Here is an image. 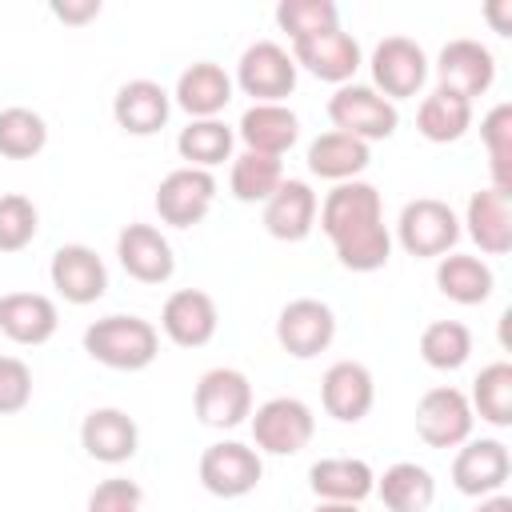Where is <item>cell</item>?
Masks as SVG:
<instances>
[{"instance_id":"6da1fadb","label":"cell","mask_w":512,"mask_h":512,"mask_svg":"<svg viewBox=\"0 0 512 512\" xmlns=\"http://www.w3.org/2000/svg\"><path fill=\"white\" fill-rule=\"evenodd\" d=\"M156 328L140 316H104L84 332V352L116 372H140L156 360Z\"/></svg>"},{"instance_id":"7a4b0ae2","label":"cell","mask_w":512,"mask_h":512,"mask_svg":"<svg viewBox=\"0 0 512 512\" xmlns=\"http://www.w3.org/2000/svg\"><path fill=\"white\" fill-rule=\"evenodd\" d=\"M460 240V220L444 200H412L400 212V244L408 256H444Z\"/></svg>"},{"instance_id":"3957f363","label":"cell","mask_w":512,"mask_h":512,"mask_svg":"<svg viewBox=\"0 0 512 512\" xmlns=\"http://www.w3.org/2000/svg\"><path fill=\"white\" fill-rule=\"evenodd\" d=\"M328 116H332V124H336V132H344V136H356V140H384V136H392L396 132V108H392V100H384V96H376L372 88H340L332 100H328Z\"/></svg>"},{"instance_id":"277c9868","label":"cell","mask_w":512,"mask_h":512,"mask_svg":"<svg viewBox=\"0 0 512 512\" xmlns=\"http://www.w3.org/2000/svg\"><path fill=\"white\" fill-rule=\"evenodd\" d=\"M196 416L208 428H236L252 412V384L236 368H212L196 384Z\"/></svg>"},{"instance_id":"5b68a950","label":"cell","mask_w":512,"mask_h":512,"mask_svg":"<svg viewBox=\"0 0 512 512\" xmlns=\"http://www.w3.org/2000/svg\"><path fill=\"white\" fill-rule=\"evenodd\" d=\"M212 196H216L212 172H204V168H176L156 188V212L172 228H192V224H200L208 216Z\"/></svg>"},{"instance_id":"8992f818","label":"cell","mask_w":512,"mask_h":512,"mask_svg":"<svg viewBox=\"0 0 512 512\" xmlns=\"http://www.w3.org/2000/svg\"><path fill=\"white\" fill-rule=\"evenodd\" d=\"M252 436H256V448H264L272 456H292V452L308 448V440H312V412H308V404H300L292 396H276L256 408Z\"/></svg>"},{"instance_id":"52a82bcc","label":"cell","mask_w":512,"mask_h":512,"mask_svg":"<svg viewBox=\"0 0 512 512\" xmlns=\"http://www.w3.org/2000/svg\"><path fill=\"white\" fill-rule=\"evenodd\" d=\"M260 456L248 448V444H212L204 448L200 456V484L212 492V496H224V500H236L244 492H252L260 484Z\"/></svg>"},{"instance_id":"ba28073f","label":"cell","mask_w":512,"mask_h":512,"mask_svg":"<svg viewBox=\"0 0 512 512\" xmlns=\"http://www.w3.org/2000/svg\"><path fill=\"white\" fill-rule=\"evenodd\" d=\"M332 336H336V316H332V308L328 304H320V300H292L284 312H280V320H276V340H280V348L288 352V356H296V360H308V356H316V352H324L328 344H332Z\"/></svg>"},{"instance_id":"9c48e42d","label":"cell","mask_w":512,"mask_h":512,"mask_svg":"<svg viewBox=\"0 0 512 512\" xmlns=\"http://www.w3.org/2000/svg\"><path fill=\"white\" fill-rule=\"evenodd\" d=\"M416 432L432 448L464 444L472 432V404L456 388H432L416 404Z\"/></svg>"},{"instance_id":"30bf717a","label":"cell","mask_w":512,"mask_h":512,"mask_svg":"<svg viewBox=\"0 0 512 512\" xmlns=\"http://www.w3.org/2000/svg\"><path fill=\"white\" fill-rule=\"evenodd\" d=\"M372 76L384 96H416L428 80V56L408 36H388L372 52Z\"/></svg>"},{"instance_id":"8fae6325","label":"cell","mask_w":512,"mask_h":512,"mask_svg":"<svg viewBox=\"0 0 512 512\" xmlns=\"http://www.w3.org/2000/svg\"><path fill=\"white\" fill-rule=\"evenodd\" d=\"M240 88L260 104H276L296 88V60L280 44L260 40L240 56Z\"/></svg>"},{"instance_id":"7c38bea8","label":"cell","mask_w":512,"mask_h":512,"mask_svg":"<svg viewBox=\"0 0 512 512\" xmlns=\"http://www.w3.org/2000/svg\"><path fill=\"white\" fill-rule=\"evenodd\" d=\"M436 76H440V88L452 92V96H484L496 80V64H492V52L476 40H452L444 44L440 52V64H436Z\"/></svg>"},{"instance_id":"4fadbf2b","label":"cell","mask_w":512,"mask_h":512,"mask_svg":"<svg viewBox=\"0 0 512 512\" xmlns=\"http://www.w3.org/2000/svg\"><path fill=\"white\" fill-rule=\"evenodd\" d=\"M160 324H164V332H168L172 344H180V348H204L216 336V304L200 288H180V292H172L164 300Z\"/></svg>"},{"instance_id":"5bb4252c","label":"cell","mask_w":512,"mask_h":512,"mask_svg":"<svg viewBox=\"0 0 512 512\" xmlns=\"http://www.w3.org/2000/svg\"><path fill=\"white\" fill-rule=\"evenodd\" d=\"M372 372L356 360H340L324 372V384H320V400H324V412L340 424H356L368 416L372 408Z\"/></svg>"},{"instance_id":"9a60e30c","label":"cell","mask_w":512,"mask_h":512,"mask_svg":"<svg viewBox=\"0 0 512 512\" xmlns=\"http://www.w3.org/2000/svg\"><path fill=\"white\" fill-rule=\"evenodd\" d=\"M52 284H56V292H60L64 300H72V304H92V300H100L104 288H108V268H104V260H100L92 248H84V244H64V248H56V256H52Z\"/></svg>"},{"instance_id":"2e32d148","label":"cell","mask_w":512,"mask_h":512,"mask_svg":"<svg viewBox=\"0 0 512 512\" xmlns=\"http://www.w3.org/2000/svg\"><path fill=\"white\" fill-rule=\"evenodd\" d=\"M80 444L100 464H124V460L136 456L140 432H136V420L128 412H120V408H96L80 424Z\"/></svg>"},{"instance_id":"e0dca14e","label":"cell","mask_w":512,"mask_h":512,"mask_svg":"<svg viewBox=\"0 0 512 512\" xmlns=\"http://www.w3.org/2000/svg\"><path fill=\"white\" fill-rule=\"evenodd\" d=\"M116 256H120L124 272L132 280H140V284H164L172 276V268H176L168 240L152 224H128L120 232V240H116Z\"/></svg>"},{"instance_id":"ac0fdd59","label":"cell","mask_w":512,"mask_h":512,"mask_svg":"<svg viewBox=\"0 0 512 512\" xmlns=\"http://www.w3.org/2000/svg\"><path fill=\"white\" fill-rule=\"evenodd\" d=\"M292 60L304 64L312 76L340 84V80H348L360 68V44L348 32L332 28V32H320V36L292 40Z\"/></svg>"},{"instance_id":"d6986e66","label":"cell","mask_w":512,"mask_h":512,"mask_svg":"<svg viewBox=\"0 0 512 512\" xmlns=\"http://www.w3.org/2000/svg\"><path fill=\"white\" fill-rule=\"evenodd\" d=\"M372 224H380V192L372 184L352 180V184H340L328 192V200L320 208V228L332 236V244L340 236H352Z\"/></svg>"},{"instance_id":"ffe728a7","label":"cell","mask_w":512,"mask_h":512,"mask_svg":"<svg viewBox=\"0 0 512 512\" xmlns=\"http://www.w3.org/2000/svg\"><path fill=\"white\" fill-rule=\"evenodd\" d=\"M508 472H512V460H508V448L500 440H472L452 460V480L464 496L496 492L508 480Z\"/></svg>"},{"instance_id":"44dd1931","label":"cell","mask_w":512,"mask_h":512,"mask_svg":"<svg viewBox=\"0 0 512 512\" xmlns=\"http://www.w3.org/2000/svg\"><path fill=\"white\" fill-rule=\"evenodd\" d=\"M56 304L40 292H8L0 296V332L16 344H44L56 332Z\"/></svg>"},{"instance_id":"7402d4cb","label":"cell","mask_w":512,"mask_h":512,"mask_svg":"<svg viewBox=\"0 0 512 512\" xmlns=\"http://www.w3.org/2000/svg\"><path fill=\"white\" fill-rule=\"evenodd\" d=\"M312 220H316V196L308 184L300 180H280V188L268 196L264 204V228L276 236V240H304L312 232Z\"/></svg>"},{"instance_id":"603a6c76","label":"cell","mask_w":512,"mask_h":512,"mask_svg":"<svg viewBox=\"0 0 512 512\" xmlns=\"http://www.w3.org/2000/svg\"><path fill=\"white\" fill-rule=\"evenodd\" d=\"M240 136L248 144V152H260V156H284L296 136H300V120L296 112H288L284 104H252L240 120Z\"/></svg>"},{"instance_id":"cb8c5ba5","label":"cell","mask_w":512,"mask_h":512,"mask_svg":"<svg viewBox=\"0 0 512 512\" xmlns=\"http://www.w3.org/2000/svg\"><path fill=\"white\" fill-rule=\"evenodd\" d=\"M468 232L488 256H504L512 248V196L484 188L468 200Z\"/></svg>"},{"instance_id":"d4e9b609","label":"cell","mask_w":512,"mask_h":512,"mask_svg":"<svg viewBox=\"0 0 512 512\" xmlns=\"http://www.w3.org/2000/svg\"><path fill=\"white\" fill-rule=\"evenodd\" d=\"M116 124L132 136H152L164 128L168 120V92L152 80H128L120 92H116Z\"/></svg>"},{"instance_id":"484cf974","label":"cell","mask_w":512,"mask_h":512,"mask_svg":"<svg viewBox=\"0 0 512 512\" xmlns=\"http://www.w3.org/2000/svg\"><path fill=\"white\" fill-rule=\"evenodd\" d=\"M308 484L320 500L332 504H356L376 488V476L364 460H320L308 472Z\"/></svg>"},{"instance_id":"4316f807","label":"cell","mask_w":512,"mask_h":512,"mask_svg":"<svg viewBox=\"0 0 512 512\" xmlns=\"http://www.w3.org/2000/svg\"><path fill=\"white\" fill-rule=\"evenodd\" d=\"M176 100H180L184 112L212 120V116L232 100V84H228V76H224L220 64L200 60V64H192V68L180 76V84H176Z\"/></svg>"},{"instance_id":"83f0119b","label":"cell","mask_w":512,"mask_h":512,"mask_svg":"<svg viewBox=\"0 0 512 512\" xmlns=\"http://www.w3.org/2000/svg\"><path fill=\"white\" fill-rule=\"evenodd\" d=\"M472 124V100L464 96H452L444 88H436L432 96H424L420 112H416V128L420 136H428L432 144H448V140H460Z\"/></svg>"},{"instance_id":"f1b7e54d","label":"cell","mask_w":512,"mask_h":512,"mask_svg":"<svg viewBox=\"0 0 512 512\" xmlns=\"http://www.w3.org/2000/svg\"><path fill=\"white\" fill-rule=\"evenodd\" d=\"M380 500L388 512H428L436 500V480L420 464H392L380 476Z\"/></svg>"},{"instance_id":"f546056e","label":"cell","mask_w":512,"mask_h":512,"mask_svg":"<svg viewBox=\"0 0 512 512\" xmlns=\"http://www.w3.org/2000/svg\"><path fill=\"white\" fill-rule=\"evenodd\" d=\"M308 168L324 180H348L360 168H368V144L344 132H324L312 148H308Z\"/></svg>"},{"instance_id":"4dcf8cb0","label":"cell","mask_w":512,"mask_h":512,"mask_svg":"<svg viewBox=\"0 0 512 512\" xmlns=\"http://www.w3.org/2000/svg\"><path fill=\"white\" fill-rule=\"evenodd\" d=\"M436 284L456 304H484L492 296V268L476 256H444L436 268Z\"/></svg>"},{"instance_id":"1f68e13d","label":"cell","mask_w":512,"mask_h":512,"mask_svg":"<svg viewBox=\"0 0 512 512\" xmlns=\"http://www.w3.org/2000/svg\"><path fill=\"white\" fill-rule=\"evenodd\" d=\"M468 352H472V332L460 320H432L420 332V356H424V364H432L440 372L460 368L468 360Z\"/></svg>"},{"instance_id":"d6a6232c","label":"cell","mask_w":512,"mask_h":512,"mask_svg":"<svg viewBox=\"0 0 512 512\" xmlns=\"http://www.w3.org/2000/svg\"><path fill=\"white\" fill-rule=\"evenodd\" d=\"M488 160H492V188L512 196V104H496L480 124Z\"/></svg>"},{"instance_id":"836d02e7","label":"cell","mask_w":512,"mask_h":512,"mask_svg":"<svg viewBox=\"0 0 512 512\" xmlns=\"http://www.w3.org/2000/svg\"><path fill=\"white\" fill-rule=\"evenodd\" d=\"M176 148L188 160V168H204L208 172L212 164L228 160V152H232V128H224L220 120H196V124H188L180 132Z\"/></svg>"},{"instance_id":"e575fe53","label":"cell","mask_w":512,"mask_h":512,"mask_svg":"<svg viewBox=\"0 0 512 512\" xmlns=\"http://www.w3.org/2000/svg\"><path fill=\"white\" fill-rule=\"evenodd\" d=\"M48 144V128L32 108H4L0 112V156L32 160Z\"/></svg>"},{"instance_id":"d590c367","label":"cell","mask_w":512,"mask_h":512,"mask_svg":"<svg viewBox=\"0 0 512 512\" xmlns=\"http://www.w3.org/2000/svg\"><path fill=\"white\" fill-rule=\"evenodd\" d=\"M280 180H284V172H280V160H276V156L244 152V156L232 164V192H236V200H244V204L268 200V196L280 188Z\"/></svg>"},{"instance_id":"8d00e7d4","label":"cell","mask_w":512,"mask_h":512,"mask_svg":"<svg viewBox=\"0 0 512 512\" xmlns=\"http://www.w3.org/2000/svg\"><path fill=\"white\" fill-rule=\"evenodd\" d=\"M472 400H476V408L488 424L508 428L512 424V364H488L476 376Z\"/></svg>"},{"instance_id":"74e56055","label":"cell","mask_w":512,"mask_h":512,"mask_svg":"<svg viewBox=\"0 0 512 512\" xmlns=\"http://www.w3.org/2000/svg\"><path fill=\"white\" fill-rule=\"evenodd\" d=\"M336 20H340V16H336V4H332V0H284V4L276 8V24H280L292 40L332 32V28H340Z\"/></svg>"},{"instance_id":"f35d334b","label":"cell","mask_w":512,"mask_h":512,"mask_svg":"<svg viewBox=\"0 0 512 512\" xmlns=\"http://www.w3.org/2000/svg\"><path fill=\"white\" fill-rule=\"evenodd\" d=\"M388 252H392V240H388L384 224H372V228H360V232L336 240V256L352 272H376V268H384L388 264Z\"/></svg>"},{"instance_id":"ab89813d","label":"cell","mask_w":512,"mask_h":512,"mask_svg":"<svg viewBox=\"0 0 512 512\" xmlns=\"http://www.w3.org/2000/svg\"><path fill=\"white\" fill-rule=\"evenodd\" d=\"M40 228V216H36V204L20 192H4L0 196V252H20L32 244Z\"/></svg>"},{"instance_id":"60d3db41","label":"cell","mask_w":512,"mask_h":512,"mask_svg":"<svg viewBox=\"0 0 512 512\" xmlns=\"http://www.w3.org/2000/svg\"><path fill=\"white\" fill-rule=\"evenodd\" d=\"M32 400V372L16 356H0V416L24 412Z\"/></svg>"},{"instance_id":"b9f144b4","label":"cell","mask_w":512,"mask_h":512,"mask_svg":"<svg viewBox=\"0 0 512 512\" xmlns=\"http://www.w3.org/2000/svg\"><path fill=\"white\" fill-rule=\"evenodd\" d=\"M88 512H144V492H140L136 480L112 476V480H104V484L92 488Z\"/></svg>"},{"instance_id":"7bdbcfd3","label":"cell","mask_w":512,"mask_h":512,"mask_svg":"<svg viewBox=\"0 0 512 512\" xmlns=\"http://www.w3.org/2000/svg\"><path fill=\"white\" fill-rule=\"evenodd\" d=\"M52 16L64 20V24H88V20L100 16V0H56Z\"/></svg>"},{"instance_id":"ee69618b","label":"cell","mask_w":512,"mask_h":512,"mask_svg":"<svg viewBox=\"0 0 512 512\" xmlns=\"http://www.w3.org/2000/svg\"><path fill=\"white\" fill-rule=\"evenodd\" d=\"M484 16L492 20V28H496L500 36L512 32V0H492V4L484 8Z\"/></svg>"},{"instance_id":"f6af8a7d","label":"cell","mask_w":512,"mask_h":512,"mask_svg":"<svg viewBox=\"0 0 512 512\" xmlns=\"http://www.w3.org/2000/svg\"><path fill=\"white\" fill-rule=\"evenodd\" d=\"M476 512H512V500H508V496H492V500H484Z\"/></svg>"},{"instance_id":"bcb514c9","label":"cell","mask_w":512,"mask_h":512,"mask_svg":"<svg viewBox=\"0 0 512 512\" xmlns=\"http://www.w3.org/2000/svg\"><path fill=\"white\" fill-rule=\"evenodd\" d=\"M316 512H356V508H352V504H332V500H324Z\"/></svg>"}]
</instances>
